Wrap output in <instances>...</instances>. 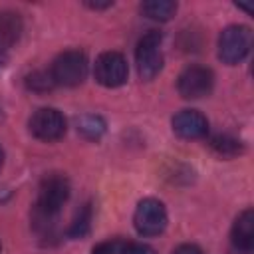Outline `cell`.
Returning a JSON list of instances; mask_svg holds the SVG:
<instances>
[{"mask_svg": "<svg viewBox=\"0 0 254 254\" xmlns=\"http://www.w3.org/2000/svg\"><path fill=\"white\" fill-rule=\"evenodd\" d=\"M250 48H252V32L248 26L242 24L224 28L218 38V58L228 65L242 62L248 56Z\"/></svg>", "mask_w": 254, "mask_h": 254, "instance_id": "3957f363", "label": "cell"}, {"mask_svg": "<svg viewBox=\"0 0 254 254\" xmlns=\"http://www.w3.org/2000/svg\"><path fill=\"white\" fill-rule=\"evenodd\" d=\"M89 226H91V204H83V208H79V212L71 220V224L67 228V236L81 238L89 232Z\"/></svg>", "mask_w": 254, "mask_h": 254, "instance_id": "9a60e30c", "label": "cell"}, {"mask_svg": "<svg viewBox=\"0 0 254 254\" xmlns=\"http://www.w3.org/2000/svg\"><path fill=\"white\" fill-rule=\"evenodd\" d=\"M208 147H210L218 157H226V159L236 157V155H240V153L244 151L242 141H238V139L232 137V135H214V137L208 139Z\"/></svg>", "mask_w": 254, "mask_h": 254, "instance_id": "4fadbf2b", "label": "cell"}, {"mask_svg": "<svg viewBox=\"0 0 254 254\" xmlns=\"http://www.w3.org/2000/svg\"><path fill=\"white\" fill-rule=\"evenodd\" d=\"M87 56L79 50H65L62 52L54 64H52V77L56 85H65V87H75L79 85L85 75H87Z\"/></svg>", "mask_w": 254, "mask_h": 254, "instance_id": "6da1fadb", "label": "cell"}, {"mask_svg": "<svg viewBox=\"0 0 254 254\" xmlns=\"http://www.w3.org/2000/svg\"><path fill=\"white\" fill-rule=\"evenodd\" d=\"M121 254H155V250L149 244H143V242H129V244L123 246Z\"/></svg>", "mask_w": 254, "mask_h": 254, "instance_id": "ac0fdd59", "label": "cell"}, {"mask_svg": "<svg viewBox=\"0 0 254 254\" xmlns=\"http://www.w3.org/2000/svg\"><path fill=\"white\" fill-rule=\"evenodd\" d=\"M230 238H232L230 254H252L254 252V210L252 208H246L236 216Z\"/></svg>", "mask_w": 254, "mask_h": 254, "instance_id": "9c48e42d", "label": "cell"}, {"mask_svg": "<svg viewBox=\"0 0 254 254\" xmlns=\"http://www.w3.org/2000/svg\"><path fill=\"white\" fill-rule=\"evenodd\" d=\"M161 42L163 36L157 30L147 32L135 50V62H137V71L141 75V79H153L161 67H163V52H161Z\"/></svg>", "mask_w": 254, "mask_h": 254, "instance_id": "277c9868", "label": "cell"}, {"mask_svg": "<svg viewBox=\"0 0 254 254\" xmlns=\"http://www.w3.org/2000/svg\"><path fill=\"white\" fill-rule=\"evenodd\" d=\"M4 65V56H2V52H0V67Z\"/></svg>", "mask_w": 254, "mask_h": 254, "instance_id": "7402d4cb", "label": "cell"}, {"mask_svg": "<svg viewBox=\"0 0 254 254\" xmlns=\"http://www.w3.org/2000/svg\"><path fill=\"white\" fill-rule=\"evenodd\" d=\"M173 131L181 139H200L208 133V121L196 109H183L173 117Z\"/></svg>", "mask_w": 254, "mask_h": 254, "instance_id": "30bf717a", "label": "cell"}, {"mask_svg": "<svg viewBox=\"0 0 254 254\" xmlns=\"http://www.w3.org/2000/svg\"><path fill=\"white\" fill-rule=\"evenodd\" d=\"M167 208L159 198L147 196L139 200L133 214V224L141 236H159L167 228Z\"/></svg>", "mask_w": 254, "mask_h": 254, "instance_id": "5b68a950", "label": "cell"}, {"mask_svg": "<svg viewBox=\"0 0 254 254\" xmlns=\"http://www.w3.org/2000/svg\"><path fill=\"white\" fill-rule=\"evenodd\" d=\"M30 133L40 141H58L65 135V117L54 107H40L30 117Z\"/></svg>", "mask_w": 254, "mask_h": 254, "instance_id": "52a82bcc", "label": "cell"}, {"mask_svg": "<svg viewBox=\"0 0 254 254\" xmlns=\"http://www.w3.org/2000/svg\"><path fill=\"white\" fill-rule=\"evenodd\" d=\"M141 12L151 20L167 22L175 16L177 2H173V0H147V2L141 4Z\"/></svg>", "mask_w": 254, "mask_h": 254, "instance_id": "7c38bea8", "label": "cell"}, {"mask_svg": "<svg viewBox=\"0 0 254 254\" xmlns=\"http://www.w3.org/2000/svg\"><path fill=\"white\" fill-rule=\"evenodd\" d=\"M93 73L97 83H101L103 87H119L127 81L129 75L127 60L119 52H103L95 60Z\"/></svg>", "mask_w": 254, "mask_h": 254, "instance_id": "ba28073f", "label": "cell"}, {"mask_svg": "<svg viewBox=\"0 0 254 254\" xmlns=\"http://www.w3.org/2000/svg\"><path fill=\"white\" fill-rule=\"evenodd\" d=\"M67 198H69V181L60 173H52L44 177L38 187V198L34 210L58 216L60 208Z\"/></svg>", "mask_w": 254, "mask_h": 254, "instance_id": "7a4b0ae2", "label": "cell"}, {"mask_svg": "<svg viewBox=\"0 0 254 254\" xmlns=\"http://www.w3.org/2000/svg\"><path fill=\"white\" fill-rule=\"evenodd\" d=\"M2 165H4V151H2V147H0V169H2Z\"/></svg>", "mask_w": 254, "mask_h": 254, "instance_id": "44dd1931", "label": "cell"}, {"mask_svg": "<svg viewBox=\"0 0 254 254\" xmlns=\"http://www.w3.org/2000/svg\"><path fill=\"white\" fill-rule=\"evenodd\" d=\"M26 85L32 89V91H38V93H46L50 89H54L56 81L52 77V71H44V69H38V71H32L28 77H26Z\"/></svg>", "mask_w": 254, "mask_h": 254, "instance_id": "2e32d148", "label": "cell"}, {"mask_svg": "<svg viewBox=\"0 0 254 254\" xmlns=\"http://www.w3.org/2000/svg\"><path fill=\"white\" fill-rule=\"evenodd\" d=\"M24 32V24L18 12L14 10H0V52L18 44Z\"/></svg>", "mask_w": 254, "mask_h": 254, "instance_id": "8fae6325", "label": "cell"}, {"mask_svg": "<svg viewBox=\"0 0 254 254\" xmlns=\"http://www.w3.org/2000/svg\"><path fill=\"white\" fill-rule=\"evenodd\" d=\"M214 87V73L204 65H189L177 79V89L185 99H200Z\"/></svg>", "mask_w": 254, "mask_h": 254, "instance_id": "8992f818", "label": "cell"}, {"mask_svg": "<svg viewBox=\"0 0 254 254\" xmlns=\"http://www.w3.org/2000/svg\"><path fill=\"white\" fill-rule=\"evenodd\" d=\"M125 242L119 240V238H109V240H103L99 244L93 246L91 254H121Z\"/></svg>", "mask_w": 254, "mask_h": 254, "instance_id": "e0dca14e", "label": "cell"}, {"mask_svg": "<svg viewBox=\"0 0 254 254\" xmlns=\"http://www.w3.org/2000/svg\"><path fill=\"white\" fill-rule=\"evenodd\" d=\"M77 133H81L85 139H99L105 133V121L99 115H83L77 119Z\"/></svg>", "mask_w": 254, "mask_h": 254, "instance_id": "5bb4252c", "label": "cell"}, {"mask_svg": "<svg viewBox=\"0 0 254 254\" xmlns=\"http://www.w3.org/2000/svg\"><path fill=\"white\" fill-rule=\"evenodd\" d=\"M173 254H204V252L196 244H181V246L175 248Z\"/></svg>", "mask_w": 254, "mask_h": 254, "instance_id": "d6986e66", "label": "cell"}, {"mask_svg": "<svg viewBox=\"0 0 254 254\" xmlns=\"http://www.w3.org/2000/svg\"><path fill=\"white\" fill-rule=\"evenodd\" d=\"M0 254H2V244H0Z\"/></svg>", "mask_w": 254, "mask_h": 254, "instance_id": "603a6c76", "label": "cell"}, {"mask_svg": "<svg viewBox=\"0 0 254 254\" xmlns=\"http://www.w3.org/2000/svg\"><path fill=\"white\" fill-rule=\"evenodd\" d=\"M113 2H85V6H89V8H93V10H103V8H109Z\"/></svg>", "mask_w": 254, "mask_h": 254, "instance_id": "ffe728a7", "label": "cell"}]
</instances>
